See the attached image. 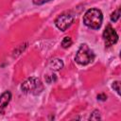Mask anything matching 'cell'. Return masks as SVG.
Returning a JSON list of instances; mask_svg holds the SVG:
<instances>
[{"label": "cell", "mask_w": 121, "mask_h": 121, "mask_svg": "<svg viewBox=\"0 0 121 121\" xmlns=\"http://www.w3.org/2000/svg\"><path fill=\"white\" fill-rule=\"evenodd\" d=\"M73 21H74V17L71 14L63 13V14L58 16V18L55 20V25L60 30L65 31L72 25Z\"/></svg>", "instance_id": "cell-4"}, {"label": "cell", "mask_w": 121, "mask_h": 121, "mask_svg": "<svg viewBox=\"0 0 121 121\" xmlns=\"http://www.w3.org/2000/svg\"><path fill=\"white\" fill-rule=\"evenodd\" d=\"M94 59H95V53L86 43H82L79 46L75 58L76 61L80 65H87L90 62H92Z\"/></svg>", "instance_id": "cell-2"}, {"label": "cell", "mask_w": 121, "mask_h": 121, "mask_svg": "<svg viewBox=\"0 0 121 121\" xmlns=\"http://www.w3.org/2000/svg\"><path fill=\"white\" fill-rule=\"evenodd\" d=\"M97 99H99V100H106L107 99V95H104V94H99L97 95Z\"/></svg>", "instance_id": "cell-13"}, {"label": "cell", "mask_w": 121, "mask_h": 121, "mask_svg": "<svg viewBox=\"0 0 121 121\" xmlns=\"http://www.w3.org/2000/svg\"><path fill=\"white\" fill-rule=\"evenodd\" d=\"M120 15H121V12H120V9H117L115 11H113L111 15V21L112 22H116L119 18H120Z\"/></svg>", "instance_id": "cell-9"}, {"label": "cell", "mask_w": 121, "mask_h": 121, "mask_svg": "<svg viewBox=\"0 0 121 121\" xmlns=\"http://www.w3.org/2000/svg\"><path fill=\"white\" fill-rule=\"evenodd\" d=\"M32 1L35 5H43V4H44L46 2H49L51 0H32Z\"/></svg>", "instance_id": "cell-12"}, {"label": "cell", "mask_w": 121, "mask_h": 121, "mask_svg": "<svg viewBox=\"0 0 121 121\" xmlns=\"http://www.w3.org/2000/svg\"><path fill=\"white\" fill-rule=\"evenodd\" d=\"M103 39L106 46H111L113 45L117 41H118V35L116 31L112 27V26L108 25L103 32Z\"/></svg>", "instance_id": "cell-5"}, {"label": "cell", "mask_w": 121, "mask_h": 121, "mask_svg": "<svg viewBox=\"0 0 121 121\" xmlns=\"http://www.w3.org/2000/svg\"><path fill=\"white\" fill-rule=\"evenodd\" d=\"M102 20H103L102 12L97 9H88L83 16L84 25L93 29H98L101 26Z\"/></svg>", "instance_id": "cell-1"}, {"label": "cell", "mask_w": 121, "mask_h": 121, "mask_svg": "<svg viewBox=\"0 0 121 121\" xmlns=\"http://www.w3.org/2000/svg\"><path fill=\"white\" fill-rule=\"evenodd\" d=\"M21 90L25 94H33L37 95L42 92L43 90V85L41 80L36 78V77H31L26 79L22 85H21Z\"/></svg>", "instance_id": "cell-3"}, {"label": "cell", "mask_w": 121, "mask_h": 121, "mask_svg": "<svg viewBox=\"0 0 121 121\" xmlns=\"http://www.w3.org/2000/svg\"><path fill=\"white\" fill-rule=\"evenodd\" d=\"M49 67L52 69V70H55V71H57V70H60V69H61L62 67H63V61L60 60V59H58V58H56V59H52L50 61H49Z\"/></svg>", "instance_id": "cell-7"}, {"label": "cell", "mask_w": 121, "mask_h": 121, "mask_svg": "<svg viewBox=\"0 0 121 121\" xmlns=\"http://www.w3.org/2000/svg\"><path fill=\"white\" fill-rule=\"evenodd\" d=\"M101 117H100V113H99V112L97 111V110H95V111H94L93 112H92V114L90 115V120H98V119H100Z\"/></svg>", "instance_id": "cell-10"}, {"label": "cell", "mask_w": 121, "mask_h": 121, "mask_svg": "<svg viewBox=\"0 0 121 121\" xmlns=\"http://www.w3.org/2000/svg\"><path fill=\"white\" fill-rule=\"evenodd\" d=\"M10 98H11V94L9 91H6L0 95V112H3L5 111V109L7 108V106L10 101Z\"/></svg>", "instance_id": "cell-6"}, {"label": "cell", "mask_w": 121, "mask_h": 121, "mask_svg": "<svg viewBox=\"0 0 121 121\" xmlns=\"http://www.w3.org/2000/svg\"><path fill=\"white\" fill-rule=\"evenodd\" d=\"M71 44H72V39L70 37H68V36L64 37L63 40L61 41V46L63 48H68Z\"/></svg>", "instance_id": "cell-8"}, {"label": "cell", "mask_w": 121, "mask_h": 121, "mask_svg": "<svg viewBox=\"0 0 121 121\" xmlns=\"http://www.w3.org/2000/svg\"><path fill=\"white\" fill-rule=\"evenodd\" d=\"M112 88L116 91V93L119 95L120 94V83H119V81H114L113 83H112Z\"/></svg>", "instance_id": "cell-11"}]
</instances>
